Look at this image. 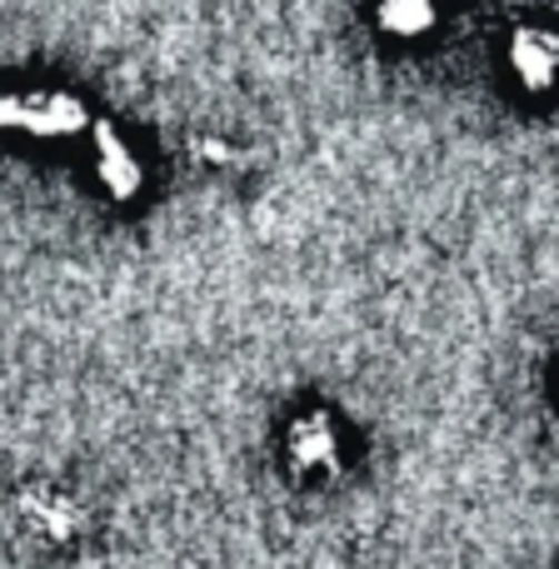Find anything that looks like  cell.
Masks as SVG:
<instances>
[{
    "mask_svg": "<svg viewBox=\"0 0 559 569\" xmlns=\"http://www.w3.org/2000/svg\"><path fill=\"white\" fill-rule=\"evenodd\" d=\"M196 160H206V166H230L236 160V146H226V140H196Z\"/></svg>",
    "mask_w": 559,
    "mask_h": 569,
    "instance_id": "obj_7",
    "label": "cell"
},
{
    "mask_svg": "<svg viewBox=\"0 0 559 569\" xmlns=\"http://www.w3.org/2000/svg\"><path fill=\"white\" fill-rule=\"evenodd\" d=\"M505 76L520 96L540 100L559 90V26H545V20H525L505 36Z\"/></svg>",
    "mask_w": 559,
    "mask_h": 569,
    "instance_id": "obj_2",
    "label": "cell"
},
{
    "mask_svg": "<svg viewBox=\"0 0 559 569\" xmlns=\"http://www.w3.org/2000/svg\"><path fill=\"white\" fill-rule=\"evenodd\" d=\"M90 130V110L70 90H16L0 86V136H26V140H76Z\"/></svg>",
    "mask_w": 559,
    "mask_h": 569,
    "instance_id": "obj_1",
    "label": "cell"
},
{
    "mask_svg": "<svg viewBox=\"0 0 559 569\" xmlns=\"http://www.w3.org/2000/svg\"><path fill=\"white\" fill-rule=\"evenodd\" d=\"M285 450H290V460L300 470H330L340 460V425H335V415L325 410L300 415L290 425V435H285Z\"/></svg>",
    "mask_w": 559,
    "mask_h": 569,
    "instance_id": "obj_5",
    "label": "cell"
},
{
    "mask_svg": "<svg viewBox=\"0 0 559 569\" xmlns=\"http://www.w3.org/2000/svg\"><path fill=\"white\" fill-rule=\"evenodd\" d=\"M26 515L36 520L40 535H50V540H66V535L80 530V510L70 500H60V495H46V500L36 495V500L26 505Z\"/></svg>",
    "mask_w": 559,
    "mask_h": 569,
    "instance_id": "obj_6",
    "label": "cell"
},
{
    "mask_svg": "<svg viewBox=\"0 0 559 569\" xmlns=\"http://www.w3.org/2000/svg\"><path fill=\"white\" fill-rule=\"evenodd\" d=\"M90 150H96L90 176L116 206H130V200L146 196V156L136 150V140L126 130L110 126V120H90Z\"/></svg>",
    "mask_w": 559,
    "mask_h": 569,
    "instance_id": "obj_3",
    "label": "cell"
},
{
    "mask_svg": "<svg viewBox=\"0 0 559 569\" xmlns=\"http://www.w3.org/2000/svg\"><path fill=\"white\" fill-rule=\"evenodd\" d=\"M370 20L385 40L415 46V40H430L440 30L445 0H370Z\"/></svg>",
    "mask_w": 559,
    "mask_h": 569,
    "instance_id": "obj_4",
    "label": "cell"
}]
</instances>
